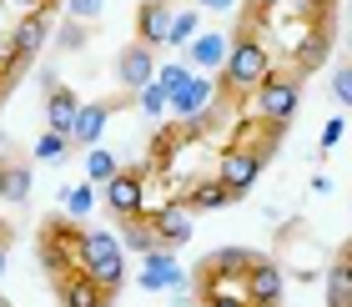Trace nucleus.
Returning a JSON list of instances; mask_svg holds the SVG:
<instances>
[{
	"label": "nucleus",
	"mask_w": 352,
	"mask_h": 307,
	"mask_svg": "<svg viewBox=\"0 0 352 307\" xmlns=\"http://www.w3.org/2000/svg\"><path fill=\"white\" fill-rule=\"evenodd\" d=\"M101 10H106V0H66V15H76V21H96Z\"/></svg>",
	"instance_id": "33"
},
{
	"label": "nucleus",
	"mask_w": 352,
	"mask_h": 307,
	"mask_svg": "<svg viewBox=\"0 0 352 307\" xmlns=\"http://www.w3.org/2000/svg\"><path fill=\"white\" fill-rule=\"evenodd\" d=\"M121 247H131V252H141V257L162 247V237H156L151 217H131V222H121Z\"/></svg>",
	"instance_id": "22"
},
{
	"label": "nucleus",
	"mask_w": 352,
	"mask_h": 307,
	"mask_svg": "<svg viewBox=\"0 0 352 307\" xmlns=\"http://www.w3.org/2000/svg\"><path fill=\"white\" fill-rule=\"evenodd\" d=\"M0 151H6V131H0Z\"/></svg>",
	"instance_id": "43"
},
{
	"label": "nucleus",
	"mask_w": 352,
	"mask_h": 307,
	"mask_svg": "<svg viewBox=\"0 0 352 307\" xmlns=\"http://www.w3.org/2000/svg\"><path fill=\"white\" fill-rule=\"evenodd\" d=\"M342 136H347V121H342V116H332V121L322 126V136H317V147H322V151H332Z\"/></svg>",
	"instance_id": "34"
},
{
	"label": "nucleus",
	"mask_w": 352,
	"mask_h": 307,
	"mask_svg": "<svg viewBox=\"0 0 352 307\" xmlns=\"http://www.w3.org/2000/svg\"><path fill=\"white\" fill-rule=\"evenodd\" d=\"M131 96H136L141 116H151V121H162L166 111H171V96H166V86H162V81H151V86H141V91H131Z\"/></svg>",
	"instance_id": "26"
},
{
	"label": "nucleus",
	"mask_w": 352,
	"mask_h": 307,
	"mask_svg": "<svg viewBox=\"0 0 352 307\" xmlns=\"http://www.w3.org/2000/svg\"><path fill=\"white\" fill-rule=\"evenodd\" d=\"M302 106V81L297 76H267L257 91H252V111H257L262 121H277V126H292Z\"/></svg>",
	"instance_id": "5"
},
{
	"label": "nucleus",
	"mask_w": 352,
	"mask_h": 307,
	"mask_svg": "<svg viewBox=\"0 0 352 307\" xmlns=\"http://www.w3.org/2000/svg\"><path fill=\"white\" fill-rule=\"evenodd\" d=\"M66 147H71V136H60V131H41V136H36V147H30V156H36V161H60V156H66Z\"/></svg>",
	"instance_id": "30"
},
{
	"label": "nucleus",
	"mask_w": 352,
	"mask_h": 307,
	"mask_svg": "<svg viewBox=\"0 0 352 307\" xmlns=\"http://www.w3.org/2000/svg\"><path fill=\"white\" fill-rule=\"evenodd\" d=\"M197 30H201V15L197 10H176L171 15V45H166V51H186Z\"/></svg>",
	"instance_id": "28"
},
{
	"label": "nucleus",
	"mask_w": 352,
	"mask_h": 307,
	"mask_svg": "<svg viewBox=\"0 0 352 307\" xmlns=\"http://www.w3.org/2000/svg\"><path fill=\"white\" fill-rule=\"evenodd\" d=\"M56 297H60V307H111V302H116V293L101 287L86 267L71 272V277H60L56 282Z\"/></svg>",
	"instance_id": "9"
},
{
	"label": "nucleus",
	"mask_w": 352,
	"mask_h": 307,
	"mask_svg": "<svg viewBox=\"0 0 352 307\" xmlns=\"http://www.w3.org/2000/svg\"><path fill=\"white\" fill-rule=\"evenodd\" d=\"M151 227L162 237V247H186L191 232H197V222H191V207L186 202H166L151 212Z\"/></svg>",
	"instance_id": "11"
},
{
	"label": "nucleus",
	"mask_w": 352,
	"mask_h": 307,
	"mask_svg": "<svg viewBox=\"0 0 352 307\" xmlns=\"http://www.w3.org/2000/svg\"><path fill=\"white\" fill-rule=\"evenodd\" d=\"M342 51H347V61H352V25H347V36H342Z\"/></svg>",
	"instance_id": "39"
},
{
	"label": "nucleus",
	"mask_w": 352,
	"mask_h": 307,
	"mask_svg": "<svg viewBox=\"0 0 352 307\" xmlns=\"http://www.w3.org/2000/svg\"><path fill=\"white\" fill-rule=\"evenodd\" d=\"M242 0H201V10H217V15H232Z\"/></svg>",
	"instance_id": "36"
},
{
	"label": "nucleus",
	"mask_w": 352,
	"mask_h": 307,
	"mask_svg": "<svg viewBox=\"0 0 352 307\" xmlns=\"http://www.w3.org/2000/svg\"><path fill=\"white\" fill-rule=\"evenodd\" d=\"M45 41H51V25H45V15H21L10 30V45H15V56L30 61L36 51H45Z\"/></svg>",
	"instance_id": "20"
},
{
	"label": "nucleus",
	"mask_w": 352,
	"mask_h": 307,
	"mask_svg": "<svg viewBox=\"0 0 352 307\" xmlns=\"http://www.w3.org/2000/svg\"><path fill=\"white\" fill-rule=\"evenodd\" d=\"M327 307H352V262L338 257L327 267Z\"/></svg>",
	"instance_id": "23"
},
{
	"label": "nucleus",
	"mask_w": 352,
	"mask_h": 307,
	"mask_svg": "<svg viewBox=\"0 0 352 307\" xmlns=\"http://www.w3.org/2000/svg\"><path fill=\"white\" fill-rule=\"evenodd\" d=\"M116 171H121V156H116V151H106V147H86V182L106 187Z\"/></svg>",
	"instance_id": "25"
},
{
	"label": "nucleus",
	"mask_w": 352,
	"mask_h": 307,
	"mask_svg": "<svg viewBox=\"0 0 352 307\" xmlns=\"http://www.w3.org/2000/svg\"><path fill=\"white\" fill-rule=\"evenodd\" d=\"M6 6H15L21 15H41L45 6H51V0H6Z\"/></svg>",
	"instance_id": "35"
},
{
	"label": "nucleus",
	"mask_w": 352,
	"mask_h": 307,
	"mask_svg": "<svg viewBox=\"0 0 352 307\" xmlns=\"http://www.w3.org/2000/svg\"><path fill=\"white\" fill-rule=\"evenodd\" d=\"M191 76H197V66H191V61H166V66H156V81L166 86V96H176Z\"/></svg>",
	"instance_id": "29"
},
{
	"label": "nucleus",
	"mask_w": 352,
	"mask_h": 307,
	"mask_svg": "<svg viewBox=\"0 0 352 307\" xmlns=\"http://www.w3.org/2000/svg\"><path fill=\"white\" fill-rule=\"evenodd\" d=\"M262 167H267V161H262L257 151H242V147H227V151L217 156V176L232 187V197H247V191L257 187Z\"/></svg>",
	"instance_id": "6"
},
{
	"label": "nucleus",
	"mask_w": 352,
	"mask_h": 307,
	"mask_svg": "<svg viewBox=\"0 0 352 307\" xmlns=\"http://www.w3.org/2000/svg\"><path fill=\"white\" fill-rule=\"evenodd\" d=\"M86 272L101 287H111V293H121V287H126V247H121L116 232L86 227Z\"/></svg>",
	"instance_id": "3"
},
{
	"label": "nucleus",
	"mask_w": 352,
	"mask_h": 307,
	"mask_svg": "<svg viewBox=\"0 0 352 307\" xmlns=\"http://www.w3.org/2000/svg\"><path fill=\"white\" fill-rule=\"evenodd\" d=\"M227 56H232V41L221 36V30H197L191 45H186V61H191L197 71H206V76H221Z\"/></svg>",
	"instance_id": "12"
},
{
	"label": "nucleus",
	"mask_w": 352,
	"mask_h": 307,
	"mask_svg": "<svg viewBox=\"0 0 352 307\" xmlns=\"http://www.w3.org/2000/svg\"><path fill=\"white\" fill-rule=\"evenodd\" d=\"M217 91H221L217 81L206 76V71H197V76H191V81H186L182 91L171 96V116L191 121V116H201V111H212V106H217Z\"/></svg>",
	"instance_id": "10"
},
{
	"label": "nucleus",
	"mask_w": 352,
	"mask_h": 307,
	"mask_svg": "<svg viewBox=\"0 0 352 307\" xmlns=\"http://www.w3.org/2000/svg\"><path fill=\"white\" fill-rule=\"evenodd\" d=\"M252 262H257V252H247V247H217L212 257H206V267H217V272H232V277H247Z\"/></svg>",
	"instance_id": "24"
},
{
	"label": "nucleus",
	"mask_w": 352,
	"mask_h": 307,
	"mask_svg": "<svg viewBox=\"0 0 352 307\" xmlns=\"http://www.w3.org/2000/svg\"><path fill=\"white\" fill-rule=\"evenodd\" d=\"M171 6L166 0H141L136 10V41H146L151 51H162V45H171Z\"/></svg>",
	"instance_id": "13"
},
{
	"label": "nucleus",
	"mask_w": 352,
	"mask_h": 307,
	"mask_svg": "<svg viewBox=\"0 0 352 307\" xmlns=\"http://www.w3.org/2000/svg\"><path fill=\"white\" fill-rule=\"evenodd\" d=\"M30 187H36V171H30V161L0 151V197H6L10 207H21V202H30Z\"/></svg>",
	"instance_id": "16"
},
{
	"label": "nucleus",
	"mask_w": 352,
	"mask_h": 307,
	"mask_svg": "<svg viewBox=\"0 0 352 307\" xmlns=\"http://www.w3.org/2000/svg\"><path fill=\"white\" fill-rule=\"evenodd\" d=\"M56 45H60V51H81V45H86V21H76V15H71V21L56 30Z\"/></svg>",
	"instance_id": "31"
},
{
	"label": "nucleus",
	"mask_w": 352,
	"mask_h": 307,
	"mask_svg": "<svg viewBox=\"0 0 352 307\" xmlns=\"http://www.w3.org/2000/svg\"><path fill=\"white\" fill-rule=\"evenodd\" d=\"M111 101H81V111H76V126H71V141H81V147H101L106 126H111Z\"/></svg>",
	"instance_id": "17"
},
{
	"label": "nucleus",
	"mask_w": 352,
	"mask_h": 307,
	"mask_svg": "<svg viewBox=\"0 0 352 307\" xmlns=\"http://www.w3.org/2000/svg\"><path fill=\"white\" fill-rule=\"evenodd\" d=\"M247 297H252V307H277L282 302V267L272 262V257H257V262H252Z\"/></svg>",
	"instance_id": "15"
},
{
	"label": "nucleus",
	"mask_w": 352,
	"mask_h": 307,
	"mask_svg": "<svg viewBox=\"0 0 352 307\" xmlns=\"http://www.w3.org/2000/svg\"><path fill=\"white\" fill-rule=\"evenodd\" d=\"M347 15H352V0H347Z\"/></svg>",
	"instance_id": "44"
},
{
	"label": "nucleus",
	"mask_w": 352,
	"mask_h": 307,
	"mask_svg": "<svg viewBox=\"0 0 352 307\" xmlns=\"http://www.w3.org/2000/svg\"><path fill=\"white\" fill-rule=\"evenodd\" d=\"M60 202H66V217L86 222V217L96 212V202H101V197H96V182H81V187H71V191H66Z\"/></svg>",
	"instance_id": "27"
},
{
	"label": "nucleus",
	"mask_w": 352,
	"mask_h": 307,
	"mask_svg": "<svg viewBox=\"0 0 352 307\" xmlns=\"http://www.w3.org/2000/svg\"><path fill=\"white\" fill-rule=\"evenodd\" d=\"M282 131H287V126H277V121H262L257 111H252L247 121H236V126H232V147L257 151L262 161H272V156H277V141H282Z\"/></svg>",
	"instance_id": "8"
},
{
	"label": "nucleus",
	"mask_w": 352,
	"mask_h": 307,
	"mask_svg": "<svg viewBox=\"0 0 352 307\" xmlns=\"http://www.w3.org/2000/svg\"><path fill=\"white\" fill-rule=\"evenodd\" d=\"M201 307H252V302H242V297H206Z\"/></svg>",
	"instance_id": "37"
},
{
	"label": "nucleus",
	"mask_w": 352,
	"mask_h": 307,
	"mask_svg": "<svg viewBox=\"0 0 352 307\" xmlns=\"http://www.w3.org/2000/svg\"><path fill=\"white\" fill-rule=\"evenodd\" d=\"M76 111H81V96H76L71 86H51V91H45V131H60V136H71V126H76Z\"/></svg>",
	"instance_id": "18"
},
{
	"label": "nucleus",
	"mask_w": 352,
	"mask_h": 307,
	"mask_svg": "<svg viewBox=\"0 0 352 307\" xmlns=\"http://www.w3.org/2000/svg\"><path fill=\"white\" fill-rule=\"evenodd\" d=\"M332 96H338V106H352V61L332 71Z\"/></svg>",
	"instance_id": "32"
},
{
	"label": "nucleus",
	"mask_w": 352,
	"mask_h": 307,
	"mask_svg": "<svg viewBox=\"0 0 352 307\" xmlns=\"http://www.w3.org/2000/svg\"><path fill=\"white\" fill-rule=\"evenodd\" d=\"M182 202L191 207V212H221V207L236 202V197H232V187L212 171V176H197V182L186 187V197H182Z\"/></svg>",
	"instance_id": "19"
},
{
	"label": "nucleus",
	"mask_w": 352,
	"mask_h": 307,
	"mask_svg": "<svg viewBox=\"0 0 352 307\" xmlns=\"http://www.w3.org/2000/svg\"><path fill=\"white\" fill-rule=\"evenodd\" d=\"M0 10H6V0H0Z\"/></svg>",
	"instance_id": "45"
},
{
	"label": "nucleus",
	"mask_w": 352,
	"mask_h": 307,
	"mask_svg": "<svg viewBox=\"0 0 352 307\" xmlns=\"http://www.w3.org/2000/svg\"><path fill=\"white\" fill-rule=\"evenodd\" d=\"M0 247H10V227H6V222H0Z\"/></svg>",
	"instance_id": "41"
},
{
	"label": "nucleus",
	"mask_w": 352,
	"mask_h": 307,
	"mask_svg": "<svg viewBox=\"0 0 352 307\" xmlns=\"http://www.w3.org/2000/svg\"><path fill=\"white\" fill-rule=\"evenodd\" d=\"M36 257L51 277H71V272L86 267V227H76V217H56L45 222L41 237H36Z\"/></svg>",
	"instance_id": "2"
},
{
	"label": "nucleus",
	"mask_w": 352,
	"mask_h": 307,
	"mask_svg": "<svg viewBox=\"0 0 352 307\" xmlns=\"http://www.w3.org/2000/svg\"><path fill=\"white\" fill-rule=\"evenodd\" d=\"M6 96H10V81H6V76H0V106H6Z\"/></svg>",
	"instance_id": "40"
},
{
	"label": "nucleus",
	"mask_w": 352,
	"mask_h": 307,
	"mask_svg": "<svg viewBox=\"0 0 352 307\" xmlns=\"http://www.w3.org/2000/svg\"><path fill=\"white\" fill-rule=\"evenodd\" d=\"M146 176H151V167H121V171L101 187L106 212H116V222L146 217Z\"/></svg>",
	"instance_id": "4"
},
{
	"label": "nucleus",
	"mask_w": 352,
	"mask_h": 307,
	"mask_svg": "<svg viewBox=\"0 0 352 307\" xmlns=\"http://www.w3.org/2000/svg\"><path fill=\"white\" fill-rule=\"evenodd\" d=\"M247 6H252V15H267V10H277L282 0H247Z\"/></svg>",
	"instance_id": "38"
},
{
	"label": "nucleus",
	"mask_w": 352,
	"mask_h": 307,
	"mask_svg": "<svg viewBox=\"0 0 352 307\" xmlns=\"http://www.w3.org/2000/svg\"><path fill=\"white\" fill-rule=\"evenodd\" d=\"M0 277H6V247H0Z\"/></svg>",
	"instance_id": "42"
},
{
	"label": "nucleus",
	"mask_w": 352,
	"mask_h": 307,
	"mask_svg": "<svg viewBox=\"0 0 352 307\" xmlns=\"http://www.w3.org/2000/svg\"><path fill=\"white\" fill-rule=\"evenodd\" d=\"M116 76H121V86H126V91L151 86V81H156V51H151L146 41L126 45V51H121V61H116Z\"/></svg>",
	"instance_id": "14"
},
{
	"label": "nucleus",
	"mask_w": 352,
	"mask_h": 307,
	"mask_svg": "<svg viewBox=\"0 0 352 307\" xmlns=\"http://www.w3.org/2000/svg\"><path fill=\"white\" fill-rule=\"evenodd\" d=\"M267 76H277L267 41L252 36V30H247L242 41H232V56H227V66H221V96H227V101H242V96L257 91Z\"/></svg>",
	"instance_id": "1"
},
{
	"label": "nucleus",
	"mask_w": 352,
	"mask_h": 307,
	"mask_svg": "<svg viewBox=\"0 0 352 307\" xmlns=\"http://www.w3.org/2000/svg\"><path fill=\"white\" fill-rule=\"evenodd\" d=\"M327 51H332V15H327V21H317V25H312V36L297 45V76L317 71V66H322V56H327Z\"/></svg>",
	"instance_id": "21"
},
{
	"label": "nucleus",
	"mask_w": 352,
	"mask_h": 307,
	"mask_svg": "<svg viewBox=\"0 0 352 307\" xmlns=\"http://www.w3.org/2000/svg\"><path fill=\"white\" fill-rule=\"evenodd\" d=\"M136 282L146 287V293H176V287H182V282H191V277L182 272V262H176V252H171V247H156V252H146V257H141Z\"/></svg>",
	"instance_id": "7"
}]
</instances>
